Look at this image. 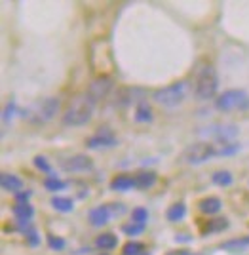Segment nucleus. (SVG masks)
I'll list each match as a JSON object with an SVG mask.
<instances>
[{
	"instance_id": "obj_1",
	"label": "nucleus",
	"mask_w": 249,
	"mask_h": 255,
	"mask_svg": "<svg viewBox=\"0 0 249 255\" xmlns=\"http://www.w3.org/2000/svg\"><path fill=\"white\" fill-rule=\"evenodd\" d=\"M93 109H95V101H91L87 94L86 96H75L65 107V111L61 115V122L69 128L84 126L93 117Z\"/></svg>"
},
{
	"instance_id": "obj_2",
	"label": "nucleus",
	"mask_w": 249,
	"mask_h": 255,
	"mask_svg": "<svg viewBox=\"0 0 249 255\" xmlns=\"http://www.w3.org/2000/svg\"><path fill=\"white\" fill-rule=\"evenodd\" d=\"M188 90H190V84H188L186 80H179V82H173V84L164 86L160 90H156V92L152 94V99H154V103H158V105L173 109V107H179L184 99H186Z\"/></svg>"
},
{
	"instance_id": "obj_3",
	"label": "nucleus",
	"mask_w": 249,
	"mask_h": 255,
	"mask_svg": "<svg viewBox=\"0 0 249 255\" xmlns=\"http://www.w3.org/2000/svg\"><path fill=\"white\" fill-rule=\"evenodd\" d=\"M217 90H219V78H217L215 67L213 65L206 63L204 67L198 69V75H196V86H194V94L198 99L206 101L215 97Z\"/></svg>"
},
{
	"instance_id": "obj_4",
	"label": "nucleus",
	"mask_w": 249,
	"mask_h": 255,
	"mask_svg": "<svg viewBox=\"0 0 249 255\" xmlns=\"http://www.w3.org/2000/svg\"><path fill=\"white\" fill-rule=\"evenodd\" d=\"M59 109H61V103H59L57 97H44V99L36 101V103L27 111L25 117L29 118L33 124L40 126V124H46V122L54 120V118L57 117V113H59Z\"/></svg>"
},
{
	"instance_id": "obj_5",
	"label": "nucleus",
	"mask_w": 249,
	"mask_h": 255,
	"mask_svg": "<svg viewBox=\"0 0 249 255\" xmlns=\"http://www.w3.org/2000/svg\"><path fill=\"white\" fill-rule=\"evenodd\" d=\"M219 156V150H217V143H207V141H200V143H194L190 147H186L183 152V162L186 164H192V166H198V164H204L207 160L217 158Z\"/></svg>"
},
{
	"instance_id": "obj_6",
	"label": "nucleus",
	"mask_w": 249,
	"mask_h": 255,
	"mask_svg": "<svg viewBox=\"0 0 249 255\" xmlns=\"http://www.w3.org/2000/svg\"><path fill=\"white\" fill-rule=\"evenodd\" d=\"M249 99L248 94L244 90H227L225 94L215 99V107L223 113H230L234 109H242V107H248Z\"/></svg>"
},
{
	"instance_id": "obj_7",
	"label": "nucleus",
	"mask_w": 249,
	"mask_h": 255,
	"mask_svg": "<svg viewBox=\"0 0 249 255\" xmlns=\"http://www.w3.org/2000/svg\"><path fill=\"white\" fill-rule=\"evenodd\" d=\"M59 168L67 173H82V171L91 170L93 162L86 154H75V156H67V158L59 160Z\"/></svg>"
},
{
	"instance_id": "obj_8",
	"label": "nucleus",
	"mask_w": 249,
	"mask_h": 255,
	"mask_svg": "<svg viewBox=\"0 0 249 255\" xmlns=\"http://www.w3.org/2000/svg\"><path fill=\"white\" fill-rule=\"evenodd\" d=\"M202 133L211 135L217 143H232V139L238 137L240 129H238V126H234V124H228V126L223 124V126H209V129H204Z\"/></svg>"
},
{
	"instance_id": "obj_9",
	"label": "nucleus",
	"mask_w": 249,
	"mask_h": 255,
	"mask_svg": "<svg viewBox=\"0 0 249 255\" xmlns=\"http://www.w3.org/2000/svg\"><path fill=\"white\" fill-rule=\"evenodd\" d=\"M110 90H112V78L110 76H99L87 86V96H89L91 101L97 103V101L105 99L110 94Z\"/></svg>"
},
{
	"instance_id": "obj_10",
	"label": "nucleus",
	"mask_w": 249,
	"mask_h": 255,
	"mask_svg": "<svg viewBox=\"0 0 249 255\" xmlns=\"http://www.w3.org/2000/svg\"><path fill=\"white\" fill-rule=\"evenodd\" d=\"M86 145L87 149H95V150L110 149V147H116L118 145V139L114 137V133H110L108 129H101L95 135H91V137L87 139Z\"/></svg>"
},
{
	"instance_id": "obj_11",
	"label": "nucleus",
	"mask_w": 249,
	"mask_h": 255,
	"mask_svg": "<svg viewBox=\"0 0 249 255\" xmlns=\"http://www.w3.org/2000/svg\"><path fill=\"white\" fill-rule=\"evenodd\" d=\"M87 219L93 227H105L112 219V215H110L108 206H97V208H93L91 212L87 213Z\"/></svg>"
},
{
	"instance_id": "obj_12",
	"label": "nucleus",
	"mask_w": 249,
	"mask_h": 255,
	"mask_svg": "<svg viewBox=\"0 0 249 255\" xmlns=\"http://www.w3.org/2000/svg\"><path fill=\"white\" fill-rule=\"evenodd\" d=\"M230 223H228L227 217H213V219H207L206 223L202 225V234H215V233H223L227 231Z\"/></svg>"
},
{
	"instance_id": "obj_13",
	"label": "nucleus",
	"mask_w": 249,
	"mask_h": 255,
	"mask_svg": "<svg viewBox=\"0 0 249 255\" xmlns=\"http://www.w3.org/2000/svg\"><path fill=\"white\" fill-rule=\"evenodd\" d=\"M0 185H2V189L8 192H21L23 189V179L21 177H17L15 173H2L0 175Z\"/></svg>"
},
{
	"instance_id": "obj_14",
	"label": "nucleus",
	"mask_w": 249,
	"mask_h": 255,
	"mask_svg": "<svg viewBox=\"0 0 249 255\" xmlns=\"http://www.w3.org/2000/svg\"><path fill=\"white\" fill-rule=\"evenodd\" d=\"M221 208H223V202L217 196H207V198H202L198 202V210L206 213V215H215V213L221 212Z\"/></svg>"
},
{
	"instance_id": "obj_15",
	"label": "nucleus",
	"mask_w": 249,
	"mask_h": 255,
	"mask_svg": "<svg viewBox=\"0 0 249 255\" xmlns=\"http://www.w3.org/2000/svg\"><path fill=\"white\" fill-rule=\"evenodd\" d=\"M135 187V177H131V175H126V173H120L116 175L114 179L110 181V189L116 192H126V191H131Z\"/></svg>"
},
{
	"instance_id": "obj_16",
	"label": "nucleus",
	"mask_w": 249,
	"mask_h": 255,
	"mask_svg": "<svg viewBox=\"0 0 249 255\" xmlns=\"http://www.w3.org/2000/svg\"><path fill=\"white\" fill-rule=\"evenodd\" d=\"M156 181H158V175H156L154 171H139V173L135 175V187L145 191V189L154 187Z\"/></svg>"
},
{
	"instance_id": "obj_17",
	"label": "nucleus",
	"mask_w": 249,
	"mask_h": 255,
	"mask_svg": "<svg viewBox=\"0 0 249 255\" xmlns=\"http://www.w3.org/2000/svg\"><path fill=\"white\" fill-rule=\"evenodd\" d=\"M221 250H227V252H246L249 250V234L248 236H242V238H232L221 244Z\"/></svg>"
},
{
	"instance_id": "obj_18",
	"label": "nucleus",
	"mask_w": 249,
	"mask_h": 255,
	"mask_svg": "<svg viewBox=\"0 0 249 255\" xmlns=\"http://www.w3.org/2000/svg\"><path fill=\"white\" fill-rule=\"evenodd\" d=\"M13 215L19 219V221H31L34 215V208L29 202H17L11 208Z\"/></svg>"
},
{
	"instance_id": "obj_19",
	"label": "nucleus",
	"mask_w": 249,
	"mask_h": 255,
	"mask_svg": "<svg viewBox=\"0 0 249 255\" xmlns=\"http://www.w3.org/2000/svg\"><path fill=\"white\" fill-rule=\"evenodd\" d=\"M184 215H186V204H184V202L171 204V206L167 208V212H166L167 221H171V223H177V221L184 219Z\"/></svg>"
},
{
	"instance_id": "obj_20",
	"label": "nucleus",
	"mask_w": 249,
	"mask_h": 255,
	"mask_svg": "<svg viewBox=\"0 0 249 255\" xmlns=\"http://www.w3.org/2000/svg\"><path fill=\"white\" fill-rule=\"evenodd\" d=\"M95 246L99 250H107L108 252V250H114L118 246V238L114 233H103L95 238Z\"/></svg>"
},
{
	"instance_id": "obj_21",
	"label": "nucleus",
	"mask_w": 249,
	"mask_h": 255,
	"mask_svg": "<svg viewBox=\"0 0 249 255\" xmlns=\"http://www.w3.org/2000/svg\"><path fill=\"white\" fill-rule=\"evenodd\" d=\"M52 206H54L57 212H63V213H69L75 210V202L71 198H67V196H54L52 198Z\"/></svg>"
},
{
	"instance_id": "obj_22",
	"label": "nucleus",
	"mask_w": 249,
	"mask_h": 255,
	"mask_svg": "<svg viewBox=\"0 0 249 255\" xmlns=\"http://www.w3.org/2000/svg\"><path fill=\"white\" fill-rule=\"evenodd\" d=\"M211 183H213V185H219V187H230V185L234 183V177H232L230 171L221 170V171H215V173L211 175Z\"/></svg>"
},
{
	"instance_id": "obj_23",
	"label": "nucleus",
	"mask_w": 249,
	"mask_h": 255,
	"mask_svg": "<svg viewBox=\"0 0 249 255\" xmlns=\"http://www.w3.org/2000/svg\"><path fill=\"white\" fill-rule=\"evenodd\" d=\"M135 120L137 122H151L152 120V109L145 101H141L135 109Z\"/></svg>"
},
{
	"instance_id": "obj_24",
	"label": "nucleus",
	"mask_w": 249,
	"mask_h": 255,
	"mask_svg": "<svg viewBox=\"0 0 249 255\" xmlns=\"http://www.w3.org/2000/svg\"><path fill=\"white\" fill-rule=\"evenodd\" d=\"M67 187L65 181H61L59 177H46L44 179V189H48L50 192H57V191H63Z\"/></svg>"
},
{
	"instance_id": "obj_25",
	"label": "nucleus",
	"mask_w": 249,
	"mask_h": 255,
	"mask_svg": "<svg viewBox=\"0 0 249 255\" xmlns=\"http://www.w3.org/2000/svg\"><path fill=\"white\" fill-rule=\"evenodd\" d=\"M122 233L126 234V236H139V234L145 233V225L131 221V223L122 225Z\"/></svg>"
},
{
	"instance_id": "obj_26",
	"label": "nucleus",
	"mask_w": 249,
	"mask_h": 255,
	"mask_svg": "<svg viewBox=\"0 0 249 255\" xmlns=\"http://www.w3.org/2000/svg\"><path fill=\"white\" fill-rule=\"evenodd\" d=\"M242 149L238 143H217V150H219V156H230V154H236Z\"/></svg>"
},
{
	"instance_id": "obj_27",
	"label": "nucleus",
	"mask_w": 249,
	"mask_h": 255,
	"mask_svg": "<svg viewBox=\"0 0 249 255\" xmlns=\"http://www.w3.org/2000/svg\"><path fill=\"white\" fill-rule=\"evenodd\" d=\"M34 166L40 171H44V173H48V177H54L52 166H50V162L46 160V156H34Z\"/></svg>"
},
{
	"instance_id": "obj_28",
	"label": "nucleus",
	"mask_w": 249,
	"mask_h": 255,
	"mask_svg": "<svg viewBox=\"0 0 249 255\" xmlns=\"http://www.w3.org/2000/svg\"><path fill=\"white\" fill-rule=\"evenodd\" d=\"M143 248L145 246L141 242H128V244L124 246V250H122V255H139L143 254Z\"/></svg>"
},
{
	"instance_id": "obj_29",
	"label": "nucleus",
	"mask_w": 249,
	"mask_h": 255,
	"mask_svg": "<svg viewBox=\"0 0 249 255\" xmlns=\"http://www.w3.org/2000/svg\"><path fill=\"white\" fill-rule=\"evenodd\" d=\"M147 219H149V212L145 210V208H135L133 212H131V221H135V223H147Z\"/></svg>"
},
{
	"instance_id": "obj_30",
	"label": "nucleus",
	"mask_w": 249,
	"mask_h": 255,
	"mask_svg": "<svg viewBox=\"0 0 249 255\" xmlns=\"http://www.w3.org/2000/svg\"><path fill=\"white\" fill-rule=\"evenodd\" d=\"M48 246H50L52 250H55V252H61V250L65 248V240H63V238H57L54 234H48Z\"/></svg>"
},
{
	"instance_id": "obj_31",
	"label": "nucleus",
	"mask_w": 249,
	"mask_h": 255,
	"mask_svg": "<svg viewBox=\"0 0 249 255\" xmlns=\"http://www.w3.org/2000/svg\"><path fill=\"white\" fill-rule=\"evenodd\" d=\"M15 115H17V107H15V103H13V101H10V103L6 105V109H4V115H2V118H4V122H11V120L15 118Z\"/></svg>"
},
{
	"instance_id": "obj_32",
	"label": "nucleus",
	"mask_w": 249,
	"mask_h": 255,
	"mask_svg": "<svg viewBox=\"0 0 249 255\" xmlns=\"http://www.w3.org/2000/svg\"><path fill=\"white\" fill-rule=\"evenodd\" d=\"M108 210H110V215H112V219L114 217H120V215H124L126 213V206L122 202H112V204H107Z\"/></svg>"
},
{
	"instance_id": "obj_33",
	"label": "nucleus",
	"mask_w": 249,
	"mask_h": 255,
	"mask_svg": "<svg viewBox=\"0 0 249 255\" xmlns=\"http://www.w3.org/2000/svg\"><path fill=\"white\" fill-rule=\"evenodd\" d=\"M25 234H27V240H29V244H31V246L40 244V238H38V234H36V231H34V229H29Z\"/></svg>"
},
{
	"instance_id": "obj_34",
	"label": "nucleus",
	"mask_w": 249,
	"mask_h": 255,
	"mask_svg": "<svg viewBox=\"0 0 249 255\" xmlns=\"http://www.w3.org/2000/svg\"><path fill=\"white\" fill-rule=\"evenodd\" d=\"M31 191H21L17 192V202H29V198H31Z\"/></svg>"
},
{
	"instance_id": "obj_35",
	"label": "nucleus",
	"mask_w": 249,
	"mask_h": 255,
	"mask_svg": "<svg viewBox=\"0 0 249 255\" xmlns=\"http://www.w3.org/2000/svg\"><path fill=\"white\" fill-rule=\"evenodd\" d=\"M167 255H194V254H190L186 250H173V252H169Z\"/></svg>"
},
{
	"instance_id": "obj_36",
	"label": "nucleus",
	"mask_w": 249,
	"mask_h": 255,
	"mask_svg": "<svg viewBox=\"0 0 249 255\" xmlns=\"http://www.w3.org/2000/svg\"><path fill=\"white\" fill-rule=\"evenodd\" d=\"M139 255H149V254H145V252H143V254H139Z\"/></svg>"
},
{
	"instance_id": "obj_37",
	"label": "nucleus",
	"mask_w": 249,
	"mask_h": 255,
	"mask_svg": "<svg viewBox=\"0 0 249 255\" xmlns=\"http://www.w3.org/2000/svg\"><path fill=\"white\" fill-rule=\"evenodd\" d=\"M103 255H108V254H103Z\"/></svg>"
}]
</instances>
